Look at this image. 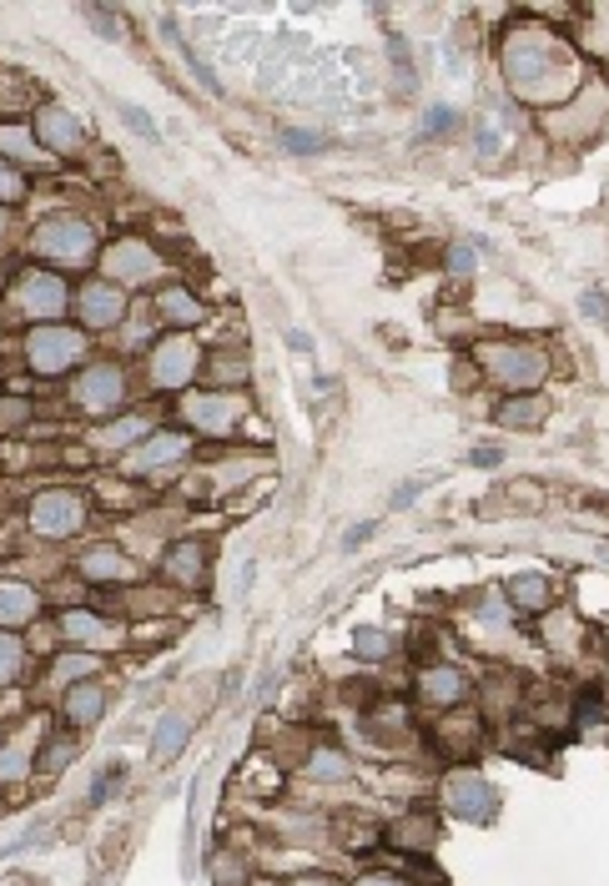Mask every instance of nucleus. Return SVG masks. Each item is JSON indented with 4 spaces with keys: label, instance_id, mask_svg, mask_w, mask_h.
Instances as JSON below:
<instances>
[{
    "label": "nucleus",
    "instance_id": "nucleus-1",
    "mask_svg": "<svg viewBox=\"0 0 609 886\" xmlns=\"http://www.w3.org/2000/svg\"><path fill=\"white\" fill-rule=\"evenodd\" d=\"M504 77H509L514 96L529 106H559L579 91V67L569 45L539 26H514L504 35Z\"/></svg>",
    "mask_w": 609,
    "mask_h": 886
},
{
    "label": "nucleus",
    "instance_id": "nucleus-2",
    "mask_svg": "<svg viewBox=\"0 0 609 886\" xmlns=\"http://www.w3.org/2000/svg\"><path fill=\"white\" fill-rule=\"evenodd\" d=\"M31 252L55 267H87L97 257V227L87 217H45L31 232Z\"/></svg>",
    "mask_w": 609,
    "mask_h": 886
},
{
    "label": "nucleus",
    "instance_id": "nucleus-3",
    "mask_svg": "<svg viewBox=\"0 0 609 886\" xmlns=\"http://www.w3.org/2000/svg\"><path fill=\"white\" fill-rule=\"evenodd\" d=\"M26 363H31L35 373H45V378L77 368V363H87V333L65 328V323H35V328L26 333Z\"/></svg>",
    "mask_w": 609,
    "mask_h": 886
},
{
    "label": "nucleus",
    "instance_id": "nucleus-4",
    "mask_svg": "<svg viewBox=\"0 0 609 886\" xmlns=\"http://www.w3.org/2000/svg\"><path fill=\"white\" fill-rule=\"evenodd\" d=\"M11 307L21 313V318L55 323V318H65V307H71V287H65V277H55V273L26 267V273H16V283H11Z\"/></svg>",
    "mask_w": 609,
    "mask_h": 886
},
{
    "label": "nucleus",
    "instance_id": "nucleus-5",
    "mask_svg": "<svg viewBox=\"0 0 609 886\" xmlns=\"http://www.w3.org/2000/svg\"><path fill=\"white\" fill-rule=\"evenodd\" d=\"M479 363L504 388H534L545 384L549 373V358L539 348H529V343H489V348H479Z\"/></svg>",
    "mask_w": 609,
    "mask_h": 886
},
{
    "label": "nucleus",
    "instance_id": "nucleus-6",
    "mask_svg": "<svg viewBox=\"0 0 609 886\" xmlns=\"http://www.w3.org/2000/svg\"><path fill=\"white\" fill-rule=\"evenodd\" d=\"M87 525V499L77 489H45L31 503V529L41 539H71Z\"/></svg>",
    "mask_w": 609,
    "mask_h": 886
},
{
    "label": "nucleus",
    "instance_id": "nucleus-7",
    "mask_svg": "<svg viewBox=\"0 0 609 886\" xmlns=\"http://www.w3.org/2000/svg\"><path fill=\"white\" fill-rule=\"evenodd\" d=\"M121 404H126V373H121V363H91V368L77 378V408L81 414L111 418Z\"/></svg>",
    "mask_w": 609,
    "mask_h": 886
},
{
    "label": "nucleus",
    "instance_id": "nucleus-8",
    "mask_svg": "<svg viewBox=\"0 0 609 886\" xmlns=\"http://www.w3.org/2000/svg\"><path fill=\"white\" fill-rule=\"evenodd\" d=\"M106 283L116 287H136V283H152V277H162V257H156L152 242L142 237H126L116 242V247H106Z\"/></svg>",
    "mask_w": 609,
    "mask_h": 886
},
{
    "label": "nucleus",
    "instance_id": "nucleus-9",
    "mask_svg": "<svg viewBox=\"0 0 609 886\" xmlns=\"http://www.w3.org/2000/svg\"><path fill=\"white\" fill-rule=\"evenodd\" d=\"M202 373V353H196V343L186 338V333H172V338H162L152 348V384L156 388H186Z\"/></svg>",
    "mask_w": 609,
    "mask_h": 886
},
{
    "label": "nucleus",
    "instance_id": "nucleus-10",
    "mask_svg": "<svg viewBox=\"0 0 609 886\" xmlns=\"http://www.w3.org/2000/svg\"><path fill=\"white\" fill-rule=\"evenodd\" d=\"M444 806L454 811L458 821H489L499 796H494V786L479 771H454V776L444 781Z\"/></svg>",
    "mask_w": 609,
    "mask_h": 886
},
{
    "label": "nucleus",
    "instance_id": "nucleus-11",
    "mask_svg": "<svg viewBox=\"0 0 609 886\" xmlns=\"http://www.w3.org/2000/svg\"><path fill=\"white\" fill-rule=\"evenodd\" d=\"M77 307H81V323L87 328H121L126 323V287H116V283H106V277H97V283H87L81 287V297H77Z\"/></svg>",
    "mask_w": 609,
    "mask_h": 886
},
{
    "label": "nucleus",
    "instance_id": "nucleus-12",
    "mask_svg": "<svg viewBox=\"0 0 609 886\" xmlns=\"http://www.w3.org/2000/svg\"><path fill=\"white\" fill-rule=\"evenodd\" d=\"M35 142H41L45 156L81 152V142H87V132H81V116L71 106H41V116H35Z\"/></svg>",
    "mask_w": 609,
    "mask_h": 886
},
{
    "label": "nucleus",
    "instance_id": "nucleus-13",
    "mask_svg": "<svg viewBox=\"0 0 609 886\" xmlns=\"http://www.w3.org/2000/svg\"><path fill=\"white\" fill-rule=\"evenodd\" d=\"M162 574L176 584V590H202V580H207V544H202V539L172 544L162 559Z\"/></svg>",
    "mask_w": 609,
    "mask_h": 886
},
{
    "label": "nucleus",
    "instance_id": "nucleus-14",
    "mask_svg": "<svg viewBox=\"0 0 609 886\" xmlns=\"http://www.w3.org/2000/svg\"><path fill=\"white\" fill-rule=\"evenodd\" d=\"M77 569H81V580H91V584H136V574H142V569L131 564V554H121V549H111V544L87 549Z\"/></svg>",
    "mask_w": 609,
    "mask_h": 886
},
{
    "label": "nucleus",
    "instance_id": "nucleus-15",
    "mask_svg": "<svg viewBox=\"0 0 609 886\" xmlns=\"http://www.w3.org/2000/svg\"><path fill=\"white\" fill-rule=\"evenodd\" d=\"M182 418H186L192 428H207V434H227V428L242 418V398H227V394L186 398V404H182Z\"/></svg>",
    "mask_w": 609,
    "mask_h": 886
},
{
    "label": "nucleus",
    "instance_id": "nucleus-16",
    "mask_svg": "<svg viewBox=\"0 0 609 886\" xmlns=\"http://www.w3.org/2000/svg\"><path fill=\"white\" fill-rule=\"evenodd\" d=\"M186 454H192V434H152L142 449L131 454V469L152 473V469H166V464L186 459Z\"/></svg>",
    "mask_w": 609,
    "mask_h": 886
},
{
    "label": "nucleus",
    "instance_id": "nucleus-17",
    "mask_svg": "<svg viewBox=\"0 0 609 886\" xmlns=\"http://www.w3.org/2000/svg\"><path fill=\"white\" fill-rule=\"evenodd\" d=\"M41 614V594L21 580H0V630H21Z\"/></svg>",
    "mask_w": 609,
    "mask_h": 886
},
{
    "label": "nucleus",
    "instance_id": "nucleus-18",
    "mask_svg": "<svg viewBox=\"0 0 609 886\" xmlns=\"http://www.w3.org/2000/svg\"><path fill=\"white\" fill-rule=\"evenodd\" d=\"M61 635L71 640V645L106 650L111 640H116V624H106L101 614H91V610H65V614H61Z\"/></svg>",
    "mask_w": 609,
    "mask_h": 886
},
{
    "label": "nucleus",
    "instance_id": "nucleus-19",
    "mask_svg": "<svg viewBox=\"0 0 609 886\" xmlns=\"http://www.w3.org/2000/svg\"><path fill=\"white\" fill-rule=\"evenodd\" d=\"M65 721L71 725H97L101 715H106V685L101 680H81V685L65 690V701H61Z\"/></svg>",
    "mask_w": 609,
    "mask_h": 886
},
{
    "label": "nucleus",
    "instance_id": "nucleus-20",
    "mask_svg": "<svg viewBox=\"0 0 609 886\" xmlns=\"http://www.w3.org/2000/svg\"><path fill=\"white\" fill-rule=\"evenodd\" d=\"M418 695H424L428 705H458L468 695V675L454 665H434L418 675Z\"/></svg>",
    "mask_w": 609,
    "mask_h": 886
},
{
    "label": "nucleus",
    "instance_id": "nucleus-21",
    "mask_svg": "<svg viewBox=\"0 0 609 886\" xmlns=\"http://www.w3.org/2000/svg\"><path fill=\"white\" fill-rule=\"evenodd\" d=\"M186 735H192V721L176 711H166L162 721H156V735H152V766H166V761H176V751L186 745Z\"/></svg>",
    "mask_w": 609,
    "mask_h": 886
},
{
    "label": "nucleus",
    "instance_id": "nucleus-22",
    "mask_svg": "<svg viewBox=\"0 0 609 886\" xmlns=\"http://www.w3.org/2000/svg\"><path fill=\"white\" fill-rule=\"evenodd\" d=\"M156 313H162L172 328H196V323L207 318V307L196 303L186 287H162V297H156Z\"/></svg>",
    "mask_w": 609,
    "mask_h": 886
},
{
    "label": "nucleus",
    "instance_id": "nucleus-23",
    "mask_svg": "<svg viewBox=\"0 0 609 886\" xmlns=\"http://www.w3.org/2000/svg\"><path fill=\"white\" fill-rule=\"evenodd\" d=\"M504 594H509V604H519L524 614H539L555 604V590H549L545 574H514V580L504 584Z\"/></svg>",
    "mask_w": 609,
    "mask_h": 886
},
{
    "label": "nucleus",
    "instance_id": "nucleus-24",
    "mask_svg": "<svg viewBox=\"0 0 609 886\" xmlns=\"http://www.w3.org/2000/svg\"><path fill=\"white\" fill-rule=\"evenodd\" d=\"M438 745H444L448 755H464V751H474V745H479V721H474V715H448L444 725H438Z\"/></svg>",
    "mask_w": 609,
    "mask_h": 886
},
{
    "label": "nucleus",
    "instance_id": "nucleus-25",
    "mask_svg": "<svg viewBox=\"0 0 609 886\" xmlns=\"http://www.w3.org/2000/svg\"><path fill=\"white\" fill-rule=\"evenodd\" d=\"M545 414H549L545 398H504V408H494V418L509 428H534Z\"/></svg>",
    "mask_w": 609,
    "mask_h": 886
},
{
    "label": "nucleus",
    "instance_id": "nucleus-26",
    "mask_svg": "<svg viewBox=\"0 0 609 886\" xmlns=\"http://www.w3.org/2000/svg\"><path fill=\"white\" fill-rule=\"evenodd\" d=\"M35 766V755L26 751V741H6L0 745V786H16V781H26Z\"/></svg>",
    "mask_w": 609,
    "mask_h": 886
},
{
    "label": "nucleus",
    "instance_id": "nucleus-27",
    "mask_svg": "<svg viewBox=\"0 0 609 886\" xmlns=\"http://www.w3.org/2000/svg\"><path fill=\"white\" fill-rule=\"evenodd\" d=\"M0 152L21 156L26 166H51V162H45V152H41V142H31L21 126H0Z\"/></svg>",
    "mask_w": 609,
    "mask_h": 886
},
{
    "label": "nucleus",
    "instance_id": "nucleus-28",
    "mask_svg": "<svg viewBox=\"0 0 609 886\" xmlns=\"http://www.w3.org/2000/svg\"><path fill=\"white\" fill-rule=\"evenodd\" d=\"M202 368H207L212 384H247V358L242 353H212Z\"/></svg>",
    "mask_w": 609,
    "mask_h": 886
},
{
    "label": "nucleus",
    "instance_id": "nucleus-29",
    "mask_svg": "<svg viewBox=\"0 0 609 886\" xmlns=\"http://www.w3.org/2000/svg\"><path fill=\"white\" fill-rule=\"evenodd\" d=\"M131 438H146V418H121V424H106L91 444H97V449H126Z\"/></svg>",
    "mask_w": 609,
    "mask_h": 886
},
{
    "label": "nucleus",
    "instance_id": "nucleus-30",
    "mask_svg": "<svg viewBox=\"0 0 609 886\" xmlns=\"http://www.w3.org/2000/svg\"><path fill=\"white\" fill-rule=\"evenodd\" d=\"M393 645H398V640H393L388 630H373V624L353 630V650H358L363 660H388V655H393Z\"/></svg>",
    "mask_w": 609,
    "mask_h": 886
},
{
    "label": "nucleus",
    "instance_id": "nucleus-31",
    "mask_svg": "<svg viewBox=\"0 0 609 886\" xmlns=\"http://www.w3.org/2000/svg\"><path fill=\"white\" fill-rule=\"evenodd\" d=\"M388 842H393V846H403V852H424V846L434 842V826H428L424 816H414V821H403V826H393Z\"/></svg>",
    "mask_w": 609,
    "mask_h": 886
},
{
    "label": "nucleus",
    "instance_id": "nucleus-32",
    "mask_svg": "<svg viewBox=\"0 0 609 886\" xmlns=\"http://www.w3.org/2000/svg\"><path fill=\"white\" fill-rule=\"evenodd\" d=\"M21 670H26V645L11 635V630H0V685H11Z\"/></svg>",
    "mask_w": 609,
    "mask_h": 886
},
{
    "label": "nucleus",
    "instance_id": "nucleus-33",
    "mask_svg": "<svg viewBox=\"0 0 609 886\" xmlns=\"http://www.w3.org/2000/svg\"><path fill=\"white\" fill-rule=\"evenodd\" d=\"M307 776L313 781H348V761L337 751H317L313 761H307Z\"/></svg>",
    "mask_w": 609,
    "mask_h": 886
},
{
    "label": "nucleus",
    "instance_id": "nucleus-34",
    "mask_svg": "<svg viewBox=\"0 0 609 886\" xmlns=\"http://www.w3.org/2000/svg\"><path fill=\"white\" fill-rule=\"evenodd\" d=\"M91 670H97V660H91V655H61L51 665V685H71V680H81V675L91 680Z\"/></svg>",
    "mask_w": 609,
    "mask_h": 886
},
{
    "label": "nucleus",
    "instance_id": "nucleus-35",
    "mask_svg": "<svg viewBox=\"0 0 609 886\" xmlns=\"http://www.w3.org/2000/svg\"><path fill=\"white\" fill-rule=\"evenodd\" d=\"M116 111H121V116H126V126H131V132H136V136H146V142H156V136H162V132H156V121H152V111L131 106V101H116Z\"/></svg>",
    "mask_w": 609,
    "mask_h": 886
},
{
    "label": "nucleus",
    "instance_id": "nucleus-36",
    "mask_svg": "<svg viewBox=\"0 0 609 886\" xmlns=\"http://www.w3.org/2000/svg\"><path fill=\"white\" fill-rule=\"evenodd\" d=\"M212 882L217 886H247V866H242L237 856H217V862H212Z\"/></svg>",
    "mask_w": 609,
    "mask_h": 886
},
{
    "label": "nucleus",
    "instance_id": "nucleus-37",
    "mask_svg": "<svg viewBox=\"0 0 609 886\" xmlns=\"http://www.w3.org/2000/svg\"><path fill=\"white\" fill-rule=\"evenodd\" d=\"M71 755H77V745H71V741H51L41 755H35V766H41V771H65Z\"/></svg>",
    "mask_w": 609,
    "mask_h": 886
},
{
    "label": "nucleus",
    "instance_id": "nucleus-38",
    "mask_svg": "<svg viewBox=\"0 0 609 886\" xmlns=\"http://www.w3.org/2000/svg\"><path fill=\"white\" fill-rule=\"evenodd\" d=\"M26 192V176L16 172L11 162H6V156H0V207H6V202H16Z\"/></svg>",
    "mask_w": 609,
    "mask_h": 886
},
{
    "label": "nucleus",
    "instance_id": "nucleus-39",
    "mask_svg": "<svg viewBox=\"0 0 609 886\" xmlns=\"http://www.w3.org/2000/svg\"><path fill=\"white\" fill-rule=\"evenodd\" d=\"M474 267H479V252L458 242V247L448 252V273H454V277H474Z\"/></svg>",
    "mask_w": 609,
    "mask_h": 886
},
{
    "label": "nucleus",
    "instance_id": "nucleus-40",
    "mask_svg": "<svg viewBox=\"0 0 609 886\" xmlns=\"http://www.w3.org/2000/svg\"><path fill=\"white\" fill-rule=\"evenodd\" d=\"M121 786V766H111V771H101L97 776V786H91V806H101V801L111 796V791Z\"/></svg>",
    "mask_w": 609,
    "mask_h": 886
},
{
    "label": "nucleus",
    "instance_id": "nucleus-41",
    "mask_svg": "<svg viewBox=\"0 0 609 886\" xmlns=\"http://www.w3.org/2000/svg\"><path fill=\"white\" fill-rule=\"evenodd\" d=\"M454 121H458L454 106H434V111H428V126H424V132H428V136H444Z\"/></svg>",
    "mask_w": 609,
    "mask_h": 886
},
{
    "label": "nucleus",
    "instance_id": "nucleus-42",
    "mask_svg": "<svg viewBox=\"0 0 609 886\" xmlns=\"http://www.w3.org/2000/svg\"><path fill=\"white\" fill-rule=\"evenodd\" d=\"M579 307H585V318L609 323V303H605V293H585V297H579Z\"/></svg>",
    "mask_w": 609,
    "mask_h": 886
},
{
    "label": "nucleus",
    "instance_id": "nucleus-43",
    "mask_svg": "<svg viewBox=\"0 0 609 886\" xmlns=\"http://www.w3.org/2000/svg\"><path fill=\"white\" fill-rule=\"evenodd\" d=\"M424 489H428V479H408V483H403L398 493H393L388 503H393V509H408V503H414V499H418V493H424Z\"/></svg>",
    "mask_w": 609,
    "mask_h": 886
},
{
    "label": "nucleus",
    "instance_id": "nucleus-44",
    "mask_svg": "<svg viewBox=\"0 0 609 886\" xmlns=\"http://www.w3.org/2000/svg\"><path fill=\"white\" fill-rule=\"evenodd\" d=\"M252 580H257V559H242V569H237V590H232V600H247Z\"/></svg>",
    "mask_w": 609,
    "mask_h": 886
},
{
    "label": "nucleus",
    "instance_id": "nucleus-45",
    "mask_svg": "<svg viewBox=\"0 0 609 886\" xmlns=\"http://www.w3.org/2000/svg\"><path fill=\"white\" fill-rule=\"evenodd\" d=\"M283 142L293 146V152H317V146H323V136H317V132H287Z\"/></svg>",
    "mask_w": 609,
    "mask_h": 886
},
{
    "label": "nucleus",
    "instance_id": "nucleus-46",
    "mask_svg": "<svg viewBox=\"0 0 609 886\" xmlns=\"http://www.w3.org/2000/svg\"><path fill=\"white\" fill-rule=\"evenodd\" d=\"M87 21H91V26H97V31H101V35H121V31H116V16H101V11H87Z\"/></svg>",
    "mask_w": 609,
    "mask_h": 886
},
{
    "label": "nucleus",
    "instance_id": "nucleus-47",
    "mask_svg": "<svg viewBox=\"0 0 609 886\" xmlns=\"http://www.w3.org/2000/svg\"><path fill=\"white\" fill-rule=\"evenodd\" d=\"M373 529H378V525H358V529H348V534H343V544H348V549L368 544V539H373Z\"/></svg>",
    "mask_w": 609,
    "mask_h": 886
},
{
    "label": "nucleus",
    "instance_id": "nucleus-48",
    "mask_svg": "<svg viewBox=\"0 0 609 886\" xmlns=\"http://www.w3.org/2000/svg\"><path fill=\"white\" fill-rule=\"evenodd\" d=\"M358 886H403V882H398V876H363Z\"/></svg>",
    "mask_w": 609,
    "mask_h": 886
},
{
    "label": "nucleus",
    "instance_id": "nucleus-49",
    "mask_svg": "<svg viewBox=\"0 0 609 886\" xmlns=\"http://www.w3.org/2000/svg\"><path fill=\"white\" fill-rule=\"evenodd\" d=\"M474 464H484V469H489V464H499V449H479V454H474Z\"/></svg>",
    "mask_w": 609,
    "mask_h": 886
},
{
    "label": "nucleus",
    "instance_id": "nucleus-50",
    "mask_svg": "<svg viewBox=\"0 0 609 886\" xmlns=\"http://www.w3.org/2000/svg\"><path fill=\"white\" fill-rule=\"evenodd\" d=\"M297 886H337V882H323V876H313V882H297Z\"/></svg>",
    "mask_w": 609,
    "mask_h": 886
},
{
    "label": "nucleus",
    "instance_id": "nucleus-51",
    "mask_svg": "<svg viewBox=\"0 0 609 886\" xmlns=\"http://www.w3.org/2000/svg\"><path fill=\"white\" fill-rule=\"evenodd\" d=\"M0 237H6V207H0Z\"/></svg>",
    "mask_w": 609,
    "mask_h": 886
},
{
    "label": "nucleus",
    "instance_id": "nucleus-52",
    "mask_svg": "<svg viewBox=\"0 0 609 886\" xmlns=\"http://www.w3.org/2000/svg\"><path fill=\"white\" fill-rule=\"evenodd\" d=\"M0 404H6V398H0Z\"/></svg>",
    "mask_w": 609,
    "mask_h": 886
}]
</instances>
